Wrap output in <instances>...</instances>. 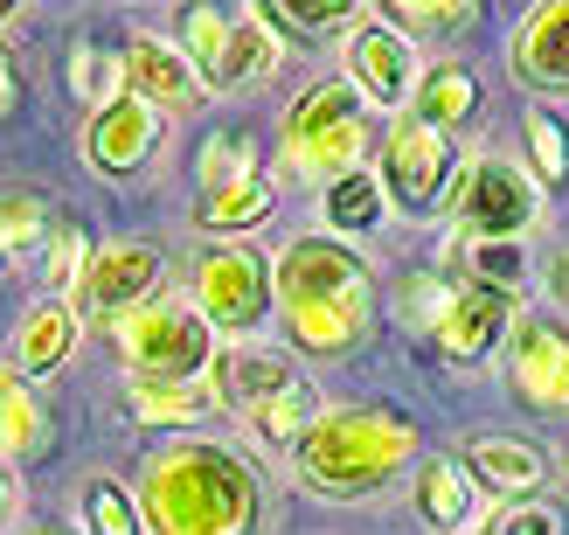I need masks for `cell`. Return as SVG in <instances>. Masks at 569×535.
Returning a JSON list of instances; mask_svg holds the SVG:
<instances>
[{"instance_id":"d590c367","label":"cell","mask_w":569,"mask_h":535,"mask_svg":"<svg viewBox=\"0 0 569 535\" xmlns=\"http://www.w3.org/2000/svg\"><path fill=\"white\" fill-rule=\"evenodd\" d=\"M472 535H569V515L556 501H500L493 515H479Z\"/></svg>"},{"instance_id":"4316f807","label":"cell","mask_w":569,"mask_h":535,"mask_svg":"<svg viewBox=\"0 0 569 535\" xmlns=\"http://www.w3.org/2000/svg\"><path fill=\"white\" fill-rule=\"evenodd\" d=\"M278 209V195L271 181H237V188H209L202 202H194V222L216 237H243V230H258V222H271Z\"/></svg>"},{"instance_id":"83f0119b","label":"cell","mask_w":569,"mask_h":535,"mask_svg":"<svg viewBox=\"0 0 569 535\" xmlns=\"http://www.w3.org/2000/svg\"><path fill=\"white\" fill-rule=\"evenodd\" d=\"M320 417H327L320 389H312V383L299 376L292 389H278V397H271V404H264L258 417H250V432H258L264 445H278V453H299V445H306V432L320 425Z\"/></svg>"},{"instance_id":"603a6c76","label":"cell","mask_w":569,"mask_h":535,"mask_svg":"<svg viewBox=\"0 0 569 535\" xmlns=\"http://www.w3.org/2000/svg\"><path fill=\"white\" fill-rule=\"evenodd\" d=\"M126 410H132V425L181 432V425H202V417H216V397H209V383H160V376H126Z\"/></svg>"},{"instance_id":"277c9868","label":"cell","mask_w":569,"mask_h":535,"mask_svg":"<svg viewBox=\"0 0 569 535\" xmlns=\"http://www.w3.org/2000/svg\"><path fill=\"white\" fill-rule=\"evenodd\" d=\"M445 216L466 244H487V237H521L528 244V230L542 222V181H535L515 153L472 147V153H459Z\"/></svg>"},{"instance_id":"9a60e30c","label":"cell","mask_w":569,"mask_h":535,"mask_svg":"<svg viewBox=\"0 0 569 535\" xmlns=\"http://www.w3.org/2000/svg\"><path fill=\"white\" fill-rule=\"evenodd\" d=\"M119 63H126V91L139 105H153L160 119H167V111H194V105H202V77L188 70V56L167 42V36L132 28L126 49H119Z\"/></svg>"},{"instance_id":"ac0fdd59","label":"cell","mask_w":569,"mask_h":535,"mask_svg":"<svg viewBox=\"0 0 569 535\" xmlns=\"http://www.w3.org/2000/svg\"><path fill=\"white\" fill-rule=\"evenodd\" d=\"M507 63L528 91H569V0H542L507 42Z\"/></svg>"},{"instance_id":"1f68e13d","label":"cell","mask_w":569,"mask_h":535,"mask_svg":"<svg viewBox=\"0 0 569 535\" xmlns=\"http://www.w3.org/2000/svg\"><path fill=\"white\" fill-rule=\"evenodd\" d=\"M194 181H202V195L209 188L258 181V139H250V132H216L209 147H202V160H194Z\"/></svg>"},{"instance_id":"484cf974","label":"cell","mask_w":569,"mask_h":535,"mask_svg":"<svg viewBox=\"0 0 569 535\" xmlns=\"http://www.w3.org/2000/svg\"><path fill=\"white\" fill-rule=\"evenodd\" d=\"M472 111H479V77H472V70L431 63V70L417 77V98H410V119H417V126L445 132V126H466Z\"/></svg>"},{"instance_id":"8992f818","label":"cell","mask_w":569,"mask_h":535,"mask_svg":"<svg viewBox=\"0 0 569 535\" xmlns=\"http://www.w3.org/2000/svg\"><path fill=\"white\" fill-rule=\"evenodd\" d=\"M181 56H188V70L202 77V91L230 98V91L264 83V77L284 63V42H278L250 8H237V14H222V8H188Z\"/></svg>"},{"instance_id":"3957f363","label":"cell","mask_w":569,"mask_h":535,"mask_svg":"<svg viewBox=\"0 0 569 535\" xmlns=\"http://www.w3.org/2000/svg\"><path fill=\"white\" fill-rule=\"evenodd\" d=\"M368 153V105L355 98L348 77H320L306 83V91L292 98V111H284V139H278V160L292 181H340L355 175Z\"/></svg>"},{"instance_id":"74e56055","label":"cell","mask_w":569,"mask_h":535,"mask_svg":"<svg viewBox=\"0 0 569 535\" xmlns=\"http://www.w3.org/2000/svg\"><path fill=\"white\" fill-rule=\"evenodd\" d=\"M8 528H21V473L14 459H0V535Z\"/></svg>"},{"instance_id":"e575fe53","label":"cell","mask_w":569,"mask_h":535,"mask_svg":"<svg viewBox=\"0 0 569 535\" xmlns=\"http://www.w3.org/2000/svg\"><path fill=\"white\" fill-rule=\"evenodd\" d=\"M382 14H389V28L403 42H417V36H459L479 8L472 0H396V8H382Z\"/></svg>"},{"instance_id":"7c38bea8","label":"cell","mask_w":569,"mask_h":535,"mask_svg":"<svg viewBox=\"0 0 569 535\" xmlns=\"http://www.w3.org/2000/svg\"><path fill=\"white\" fill-rule=\"evenodd\" d=\"M340 77L355 83V98L368 111H403L417 98L423 63H417V49L396 36L389 21H361L355 36H348V70H340Z\"/></svg>"},{"instance_id":"f546056e","label":"cell","mask_w":569,"mask_h":535,"mask_svg":"<svg viewBox=\"0 0 569 535\" xmlns=\"http://www.w3.org/2000/svg\"><path fill=\"white\" fill-rule=\"evenodd\" d=\"M70 91L91 105V111H104L111 98H126V63L104 42H77L70 49Z\"/></svg>"},{"instance_id":"d6a6232c","label":"cell","mask_w":569,"mask_h":535,"mask_svg":"<svg viewBox=\"0 0 569 535\" xmlns=\"http://www.w3.org/2000/svg\"><path fill=\"white\" fill-rule=\"evenodd\" d=\"M49 237H56L49 195H36V188H0V244L28 250V244H49Z\"/></svg>"},{"instance_id":"4fadbf2b","label":"cell","mask_w":569,"mask_h":535,"mask_svg":"<svg viewBox=\"0 0 569 535\" xmlns=\"http://www.w3.org/2000/svg\"><path fill=\"white\" fill-rule=\"evenodd\" d=\"M160 132H167L160 111L126 91V98H111L104 111H91V126H83V160H91L104 181H132L139 167L160 153Z\"/></svg>"},{"instance_id":"ee69618b","label":"cell","mask_w":569,"mask_h":535,"mask_svg":"<svg viewBox=\"0 0 569 535\" xmlns=\"http://www.w3.org/2000/svg\"><path fill=\"white\" fill-rule=\"evenodd\" d=\"M562 410H569V369H562Z\"/></svg>"},{"instance_id":"7402d4cb","label":"cell","mask_w":569,"mask_h":535,"mask_svg":"<svg viewBox=\"0 0 569 535\" xmlns=\"http://www.w3.org/2000/svg\"><path fill=\"white\" fill-rule=\"evenodd\" d=\"M258 14L278 42H340V36H355L361 28V0H258Z\"/></svg>"},{"instance_id":"5b68a950","label":"cell","mask_w":569,"mask_h":535,"mask_svg":"<svg viewBox=\"0 0 569 535\" xmlns=\"http://www.w3.org/2000/svg\"><path fill=\"white\" fill-rule=\"evenodd\" d=\"M111 341H119L132 376H160V383H202L216 361V327L194 314L188 293L139 299L132 314L111 320Z\"/></svg>"},{"instance_id":"ffe728a7","label":"cell","mask_w":569,"mask_h":535,"mask_svg":"<svg viewBox=\"0 0 569 535\" xmlns=\"http://www.w3.org/2000/svg\"><path fill=\"white\" fill-rule=\"evenodd\" d=\"M77 348H83V314H77L70 299H42V306H28L21 327H14L8 369L14 376H56Z\"/></svg>"},{"instance_id":"4dcf8cb0","label":"cell","mask_w":569,"mask_h":535,"mask_svg":"<svg viewBox=\"0 0 569 535\" xmlns=\"http://www.w3.org/2000/svg\"><path fill=\"white\" fill-rule=\"evenodd\" d=\"M83 528L91 535H147L139 501L111 480V473H91V480H83Z\"/></svg>"},{"instance_id":"f6af8a7d","label":"cell","mask_w":569,"mask_h":535,"mask_svg":"<svg viewBox=\"0 0 569 535\" xmlns=\"http://www.w3.org/2000/svg\"><path fill=\"white\" fill-rule=\"evenodd\" d=\"M562 487H569V453H562Z\"/></svg>"},{"instance_id":"2e32d148","label":"cell","mask_w":569,"mask_h":535,"mask_svg":"<svg viewBox=\"0 0 569 535\" xmlns=\"http://www.w3.org/2000/svg\"><path fill=\"white\" fill-rule=\"evenodd\" d=\"M209 397H216V410H243V417H258L278 389H292L299 383V369L284 361L278 348H250V341H230V348H216V361H209Z\"/></svg>"},{"instance_id":"e0dca14e","label":"cell","mask_w":569,"mask_h":535,"mask_svg":"<svg viewBox=\"0 0 569 535\" xmlns=\"http://www.w3.org/2000/svg\"><path fill=\"white\" fill-rule=\"evenodd\" d=\"M459 459H466V473H472V487L493 494V501H535V494H542V480H549V453H542V445L507 438V432L472 438Z\"/></svg>"},{"instance_id":"30bf717a","label":"cell","mask_w":569,"mask_h":535,"mask_svg":"<svg viewBox=\"0 0 569 535\" xmlns=\"http://www.w3.org/2000/svg\"><path fill=\"white\" fill-rule=\"evenodd\" d=\"M160 244H139V237H119V244H98L91 265H83V286H77V314L83 320H119L132 314L139 299H153L160 286Z\"/></svg>"},{"instance_id":"7bdbcfd3","label":"cell","mask_w":569,"mask_h":535,"mask_svg":"<svg viewBox=\"0 0 569 535\" xmlns=\"http://www.w3.org/2000/svg\"><path fill=\"white\" fill-rule=\"evenodd\" d=\"M21 535H63V528H21Z\"/></svg>"},{"instance_id":"8fae6325","label":"cell","mask_w":569,"mask_h":535,"mask_svg":"<svg viewBox=\"0 0 569 535\" xmlns=\"http://www.w3.org/2000/svg\"><path fill=\"white\" fill-rule=\"evenodd\" d=\"M521 299L515 293H493V286H472V278H459V286H445V306H438V355L459 361V369H472V361H487L500 348V334L515 327Z\"/></svg>"},{"instance_id":"5bb4252c","label":"cell","mask_w":569,"mask_h":535,"mask_svg":"<svg viewBox=\"0 0 569 535\" xmlns=\"http://www.w3.org/2000/svg\"><path fill=\"white\" fill-rule=\"evenodd\" d=\"M562 369H569V327L549 314H515L507 327V376L535 410H562Z\"/></svg>"},{"instance_id":"d6986e66","label":"cell","mask_w":569,"mask_h":535,"mask_svg":"<svg viewBox=\"0 0 569 535\" xmlns=\"http://www.w3.org/2000/svg\"><path fill=\"white\" fill-rule=\"evenodd\" d=\"M410 501H417V515H423V528H431V535H472L479 528V487H472L466 459H451V453L417 459Z\"/></svg>"},{"instance_id":"ba28073f","label":"cell","mask_w":569,"mask_h":535,"mask_svg":"<svg viewBox=\"0 0 569 535\" xmlns=\"http://www.w3.org/2000/svg\"><path fill=\"white\" fill-rule=\"evenodd\" d=\"M451 175H459V153H451V139L431 132V126H417V119H396V132L382 139V167H376V181L389 195V209L396 216H438L451 202Z\"/></svg>"},{"instance_id":"6da1fadb","label":"cell","mask_w":569,"mask_h":535,"mask_svg":"<svg viewBox=\"0 0 569 535\" xmlns=\"http://www.w3.org/2000/svg\"><path fill=\"white\" fill-rule=\"evenodd\" d=\"M132 501H139L147 535H250L264 508L250 459L209 438H174L160 453H147Z\"/></svg>"},{"instance_id":"d4e9b609","label":"cell","mask_w":569,"mask_h":535,"mask_svg":"<svg viewBox=\"0 0 569 535\" xmlns=\"http://www.w3.org/2000/svg\"><path fill=\"white\" fill-rule=\"evenodd\" d=\"M49 445V410L42 397L28 389V376H14L8 361H0V459H36Z\"/></svg>"},{"instance_id":"9c48e42d","label":"cell","mask_w":569,"mask_h":535,"mask_svg":"<svg viewBox=\"0 0 569 535\" xmlns=\"http://www.w3.org/2000/svg\"><path fill=\"white\" fill-rule=\"evenodd\" d=\"M368 258L355 244H340L327 230L292 237L271 258V299L278 306H312V299H368Z\"/></svg>"},{"instance_id":"7a4b0ae2","label":"cell","mask_w":569,"mask_h":535,"mask_svg":"<svg viewBox=\"0 0 569 535\" xmlns=\"http://www.w3.org/2000/svg\"><path fill=\"white\" fill-rule=\"evenodd\" d=\"M417 459H423V432L410 410L348 404V410H327L306 432V445L292 453V473L312 501H368V494L396 487L403 473H417Z\"/></svg>"},{"instance_id":"b9f144b4","label":"cell","mask_w":569,"mask_h":535,"mask_svg":"<svg viewBox=\"0 0 569 535\" xmlns=\"http://www.w3.org/2000/svg\"><path fill=\"white\" fill-rule=\"evenodd\" d=\"M8 265H14V250H8V244H0V278H8Z\"/></svg>"},{"instance_id":"44dd1931","label":"cell","mask_w":569,"mask_h":535,"mask_svg":"<svg viewBox=\"0 0 569 535\" xmlns=\"http://www.w3.org/2000/svg\"><path fill=\"white\" fill-rule=\"evenodd\" d=\"M284 341L312 361H340L368 341V299H312V306H284Z\"/></svg>"},{"instance_id":"cb8c5ba5","label":"cell","mask_w":569,"mask_h":535,"mask_svg":"<svg viewBox=\"0 0 569 535\" xmlns=\"http://www.w3.org/2000/svg\"><path fill=\"white\" fill-rule=\"evenodd\" d=\"M389 216V195H382V181L368 175V167H355V175H340V181H327L320 188V230L327 237H368L376 222Z\"/></svg>"},{"instance_id":"52a82bcc","label":"cell","mask_w":569,"mask_h":535,"mask_svg":"<svg viewBox=\"0 0 569 535\" xmlns=\"http://www.w3.org/2000/svg\"><path fill=\"white\" fill-rule=\"evenodd\" d=\"M188 299L216 334L243 341V334H258L271 320V306H278L271 299V258L258 244H209L202 258H194V271H188Z\"/></svg>"},{"instance_id":"ab89813d","label":"cell","mask_w":569,"mask_h":535,"mask_svg":"<svg viewBox=\"0 0 569 535\" xmlns=\"http://www.w3.org/2000/svg\"><path fill=\"white\" fill-rule=\"evenodd\" d=\"M14 111V70H8V56H0V119Z\"/></svg>"},{"instance_id":"f1b7e54d","label":"cell","mask_w":569,"mask_h":535,"mask_svg":"<svg viewBox=\"0 0 569 535\" xmlns=\"http://www.w3.org/2000/svg\"><path fill=\"white\" fill-rule=\"evenodd\" d=\"M521 139H528V175L535 181H569V126H562V111L528 105Z\"/></svg>"},{"instance_id":"836d02e7","label":"cell","mask_w":569,"mask_h":535,"mask_svg":"<svg viewBox=\"0 0 569 535\" xmlns=\"http://www.w3.org/2000/svg\"><path fill=\"white\" fill-rule=\"evenodd\" d=\"M466 278H472V286H493V293H521V278H528V244H521V237L466 244Z\"/></svg>"},{"instance_id":"f35d334b","label":"cell","mask_w":569,"mask_h":535,"mask_svg":"<svg viewBox=\"0 0 569 535\" xmlns=\"http://www.w3.org/2000/svg\"><path fill=\"white\" fill-rule=\"evenodd\" d=\"M549 293H556V306L569 314V250H562V258L549 265Z\"/></svg>"},{"instance_id":"8d00e7d4","label":"cell","mask_w":569,"mask_h":535,"mask_svg":"<svg viewBox=\"0 0 569 535\" xmlns=\"http://www.w3.org/2000/svg\"><path fill=\"white\" fill-rule=\"evenodd\" d=\"M91 250H98V244L83 237L77 222H63V230L49 237V258H42V286H49L56 299H63V293H77V286H83V265H91Z\"/></svg>"},{"instance_id":"60d3db41","label":"cell","mask_w":569,"mask_h":535,"mask_svg":"<svg viewBox=\"0 0 569 535\" xmlns=\"http://www.w3.org/2000/svg\"><path fill=\"white\" fill-rule=\"evenodd\" d=\"M14 14H21V8H14V0H0V28H8V21H14Z\"/></svg>"}]
</instances>
